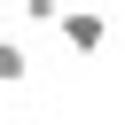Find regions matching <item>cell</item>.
I'll return each mask as SVG.
<instances>
[{
  "label": "cell",
  "instance_id": "obj_1",
  "mask_svg": "<svg viewBox=\"0 0 125 125\" xmlns=\"http://www.w3.org/2000/svg\"><path fill=\"white\" fill-rule=\"evenodd\" d=\"M55 23H62V39H70L78 55H102V39H109V23H102V8H94V0H86V8H62Z\"/></svg>",
  "mask_w": 125,
  "mask_h": 125
},
{
  "label": "cell",
  "instance_id": "obj_3",
  "mask_svg": "<svg viewBox=\"0 0 125 125\" xmlns=\"http://www.w3.org/2000/svg\"><path fill=\"white\" fill-rule=\"evenodd\" d=\"M62 8H70V0H23V16H31V23H55Z\"/></svg>",
  "mask_w": 125,
  "mask_h": 125
},
{
  "label": "cell",
  "instance_id": "obj_2",
  "mask_svg": "<svg viewBox=\"0 0 125 125\" xmlns=\"http://www.w3.org/2000/svg\"><path fill=\"white\" fill-rule=\"evenodd\" d=\"M23 70H31V55H23V47H16V39H0V86H16V78H23Z\"/></svg>",
  "mask_w": 125,
  "mask_h": 125
}]
</instances>
